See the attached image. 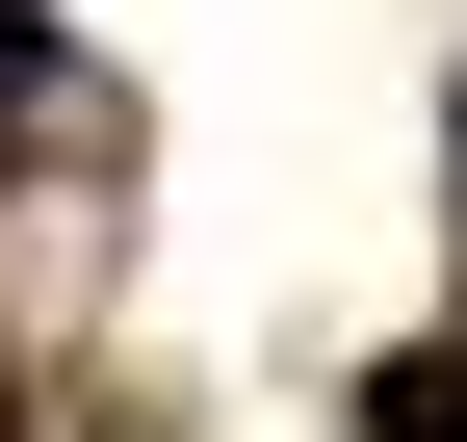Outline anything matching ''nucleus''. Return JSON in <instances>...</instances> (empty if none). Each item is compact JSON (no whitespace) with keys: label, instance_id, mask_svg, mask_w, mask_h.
I'll use <instances>...</instances> for the list:
<instances>
[{"label":"nucleus","instance_id":"nucleus-2","mask_svg":"<svg viewBox=\"0 0 467 442\" xmlns=\"http://www.w3.org/2000/svg\"><path fill=\"white\" fill-rule=\"evenodd\" d=\"M26 104H52V0H0V131H26Z\"/></svg>","mask_w":467,"mask_h":442},{"label":"nucleus","instance_id":"nucleus-1","mask_svg":"<svg viewBox=\"0 0 467 442\" xmlns=\"http://www.w3.org/2000/svg\"><path fill=\"white\" fill-rule=\"evenodd\" d=\"M364 442H467V339H389L364 364Z\"/></svg>","mask_w":467,"mask_h":442}]
</instances>
